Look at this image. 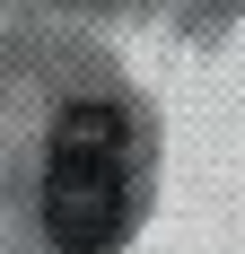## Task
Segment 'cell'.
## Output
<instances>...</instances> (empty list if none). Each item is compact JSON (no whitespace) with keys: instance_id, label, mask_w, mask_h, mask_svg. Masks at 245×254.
Listing matches in <instances>:
<instances>
[{"instance_id":"6da1fadb","label":"cell","mask_w":245,"mask_h":254,"mask_svg":"<svg viewBox=\"0 0 245 254\" xmlns=\"http://www.w3.org/2000/svg\"><path fill=\"white\" fill-rule=\"evenodd\" d=\"M131 210V123L114 105H70L44 149V237L61 254H105Z\"/></svg>"}]
</instances>
